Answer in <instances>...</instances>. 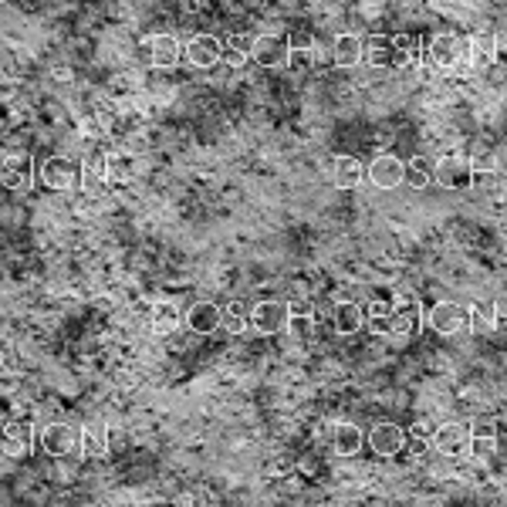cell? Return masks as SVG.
Listing matches in <instances>:
<instances>
[{"label": "cell", "instance_id": "6da1fadb", "mask_svg": "<svg viewBox=\"0 0 507 507\" xmlns=\"http://www.w3.org/2000/svg\"><path fill=\"white\" fill-rule=\"evenodd\" d=\"M393 304V319H389V335L399 338V342H413L423 328V304L416 298L413 291H396V298H389Z\"/></svg>", "mask_w": 507, "mask_h": 507}, {"label": "cell", "instance_id": "7a4b0ae2", "mask_svg": "<svg viewBox=\"0 0 507 507\" xmlns=\"http://www.w3.org/2000/svg\"><path fill=\"white\" fill-rule=\"evenodd\" d=\"M423 325L433 328L436 335L450 338V335H460L470 328V315L464 304L457 301H436L430 311H423Z\"/></svg>", "mask_w": 507, "mask_h": 507}, {"label": "cell", "instance_id": "3957f363", "mask_svg": "<svg viewBox=\"0 0 507 507\" xmlns=\"http://www.w3.org/2000/svg\"><path fill=\"white\" fill-rule=\"evenodd\" d=\"M433 183L443 189H470L473 187V169H470V159L467 156H440L433 163Z\"/></svg>", "mask_w": 507, "mask_h": 507}, {"label": "cell", "instance_id": "277c9868", "mask_svg": "<svg viewBox=\"0 0 507 507\" xmlns=\"http://www.w3.org/2000/svg\"><path fill=\"white\" fill-rule=\"evenodd\" d=\"M464 58V44L457 35H433L426 44H423V65L426 68H436V72H450L460 65Z\"/></svg>", "mask_w": 507, "mask_h": 507}, {"label": "cell", "instance_id": "5b68a950", "mask_svg": "<svg viewBox=\"0 0 507 507\" xmlns=\"http://www.w3.org/2000/svg\"><path fill=\"white\" fill-rule=\"evenodd\" d=\"M41 183L55 189V193H68V189H75L81 183V169L65 156H48L41 163Z\"/></svg>", "mask_w": 507, "mask_h": 507}, {"label": "cell", "instance_id": "8992f818", "mask_svg": "<svg viewBox=\"0 0 507 507\" xmlns=\"http://www.w3.org/2000/svg\"><path fill=\"white\" fill-rule=\"evenodd\" d=\"M288 319H291V311H288V304L278 298L257 301V304L250 308V328H254L257 335H278V332L288 328Z\"/></svg>", "mask_w": 507, "mask_h": 507}, {"label": "cell", "instance_id": "52a82bcc", "mask_svg": "<svg viewBox=\"0 0 507 507\" xmlns=\"http://www.w3.org/2000/svg\"><path fill=\"white\" fill-rule=\"evenodd\" d=\"M433 450L440 453V457H467L470 453V423H443V426H436L433 433Z\"/></svg>", "mask_w": 507, "mask_h": 507}, {"label": "cell", "instance_id": "ba28073f", "mask_svg": "<svg viewBox=\"0 0 507 507\" xmlns=\"http://www.w3.org/2000/svg\"><path fill=\"white\" fill-rule=\"evenodd\" d=\"M403 176H406V163H403L399 156H393V152H382V156H376V159L369 163V169H365V180H369L376 189L403 187Z\"/></svg>", "mask_w": 507, "mask_h": 507}, {"label": "cell", "instance_id": "9c48e42d", "mask_svg": "<svg viewBox=\"0 0 507 507\" xmlns=\"http://www.w3.org/2000/svg\"><path fill=\"white\" fill-rule=\"evenodd\" d=\"M288 51H291V41L281 35H261L254 38L250 58L261 65V68H288Z\"/></svg>", "mask_w": 507, "mask_h": 507}, {"label": "cell", "instance_id": "30bf717a", "mask_svg": "<svg viewBox=\"0 0 507 507\" xmlns=\"http://www.w3.org/2000/svg\"><path fill=\"white\" fill-rule=\"evenodd\" d=\"M35 183V163H31V156H4V173H0V187L11 189V193H24V189H31Z\"/></svg>", "mask_w": 507, "mask_h": 507}, {"label": "cell", "instance_id": "8fae6325", "mask_svg": "<svg viewBox=\"0 0 507 507\" xmlns=\"http://www.w3.org/2000/svg\"><path fill=\"white\" fill-rule=\"evenodd\" d=\"M183 58L193 68H213L224 58V41L213 38V35H193L183 48Z\"/></svg>", "mask_w": 507, "mask_h": 507}, {"label": "cell", "instance_id": "7c38bea8", "mask_svg": "<svg viewBox=\"0 0 507 507\" xmlns=\"http://www.w3.org/2000/svg\"><path fill=\"white\" fill-rule=\"evenodd\" d=\"M369 447L376 457H399V453L406 450V430L399 426V423H376L373 433H369Z\"/></svg>", "mask_w": 507, "mask_h": 507}, {"label": "cell", "instance_id": "4fadbf2b", "mask_svg": "<svg viewBox=\"0 0 507 507\" xmlns=\"http://www.w3.org/2000/svg\"><path fill=\"white\" fill-rule=\"evenodd\" d=\"M183 325L196 335H213L220 328V308L213 301H196L189 304V311H183Z\"/></svg>", "mask_w": 507, "mask_h": 507}, {"label": "cell", "instance_id": "5bb4252c", "mask_svg": "<svg viewBox=\"0 0 507 507\" xmlns=\"http://www.w3.org/2000/svg\"><path fill=\"white\" fill-rule=\"evenodd\" d=\"M497 453V419H477L470 423V457L488 460Z\"/></svg>", "mask_w": 507, "mask_h": 507}, {"label": "cell", "instance_id": "9a60e30c", "mask_svg": "<svg viewBox=\"0 0 507 507\" xmlns=\"http://www.w3.org/2000/svg\"><path fill=\"white\" fill-rule=\"evenodd\" d=\"M146 51H150V61L156 68H173L183 58V44L176 35H152V38H146Z\"/></svg>", "mask_w": 507, "mask_h": 507}, {"label": "cell", "instance_id": "2e32d148", "mask_svg": "<svg viewBox=\"0 0 507 507\" xmlns=\"http://www.w3.org/2000/svg\"><path fill=\"white\" fill-rule=\"evenodd\" d=\"M7 430V443H4V457H27L35 447V430H31V419H14V423H4Z\"/></svg>", "mask_w": 507, "mask_h": 507}, {"label": "cell", "instance_id": "e0dca14e", "mask_svg": "<svg viewBox=\"0 0 507 507\" xmlns=\"http://www.w3.org/2000/svg\"><path fill=\"white\" fill-rule=\"evenodd\" d=\"M41 447H44L48 457H68L75 450V430L68 423H51L41 433Z\"/></svg>", "mask_w": 507, "mask_h": 507}, {"label": "cell", "instance_id": "ac0fdd59", "mask_svg": "<svg viewBox=\"0 0 507 507\" xmlns=\"http://www.w3.org/2000/svg\"><path fill=\"white\" fill-rule=\"evenodd\" d=\"M365 325V308L356 304V301H338L335 311H332V328H335V335H356L358 328Z\"/></svg>", "mask_w": 507, "mask_h": 507}, {"label": "cell", "instance_id": "d6986e66", "mask_svg": "<svg viewBox=\"0 0 507 507\" xmlns=\"http://www.w3.org/2000/svg\"><path fill=\"white\" fill-rule=\"evenodd\" d=\"M365 180V166L356 156H335L332 159V183L338 189H356Z\"/></svg>", "mask_w": 507, "mask_h": 507}, {"label": "cell", "instance_id": "ffe728a7", "mask_svg": "<svg viewBox=\"0 0 507 507\" xmlns=\"http://www.w3.org/2000/svg\"><path fill=\"white\" fill-rule=\"evenodd\" d=\"M362 447H365V436H362L356 423H335L332 426V450L338 457H356Z\"/></svg>", "mask_w": 507, "mask_h": 507}, {"label": "cell", "instance_id": "44dd1931", "mask_svg": "<svg viewBox=\"0 0 507 507\" xmlns=\"http://www.w3.org/2000/svg\"><path fill=\"white\" fill-rule=\"evenodd\" d=\"M467 61L473 68H494V61H497V38L488 35V31L473 35L467 41Z\"/></svg>", "mask_w": 507, "mask_h": 507}, {"label": "cell", "instance_id": "7402d4cb", "mask_svg": "<svg viewBox=\"0 0 507 507\" xmlns=\"http://www.w3.org/2000/svg\"><path fill=\"white\" fill-rule=\"evenodd\" d=\"M362 51H365V41L358 35H338L335 44H332V61L338 68H356L362 61Z\"/></svg>", "mask_w": 507, "mask_h": 507}, {"label": "cell", "instance_id": "603a6c76", "mask_svg": "<svg viewBox=\"0 0 507 507\" xmlns=\"http://www.w3.org/2000/svg\"><path fill=\"white\" fill-rule=\"evenodd\" d=\"M81 453L85 457H92V460H105L109 457V430H105V423H88L85 430H81Z\"/></svg>", "mask_w": 507, "mask_h": 507}, {"label": "cell", "instance_id": "cb8c5ba5", "mask_svg": "<svg viewBox=\"0 0 507 507\" xmlns=\"http://www.w3.org/2000/svg\"><path fill=\"white\" fill-rule=\"evenodd\" d=\"M220 328H224L227 335H241L250 328V308H244L241 301H230L220 308Z\"/></svg>", "mask_w": 507, "mask_h": 507}, {"label": "cell", "instance_id": "d4e9b609", "mask_svg": "<svg viewBox=\"0 0 507 507\" xmlns=\"http://www.w3.org/2000/svg\"><path fill=\"white\" fill-rule=\"evenodd\" d=\"M183 325V311H180V304H173V301H156V308H152V328L156 332H176Z\"/></svg>", "mask_w": 507, "mask_h": 507}, {"label": "cell", "instance_id": "484cf974", "mask_svg": "<svg viewBox=\"0 0 507 507\" xmlns=\"http://www.w3.org/2000/svg\"><path fill=\"white\" fill-rule=\"evenodd\" d=\"M105 159L102 156H92L85 166H81V189L85 193H102L105 189Z\"/></svg>", "mask_w": 507, "mask_h": 507}, {"label": "cell", "instance_id": "4316f807", "mask_svg": "<svg viewBox=\"0 0 507 507\" xmlns=\"http://www.w3.org/2000/svg\"><path fill=\"white\" fill-rule=\"evenodd\" d=\"M467 315H470V328H473V332H490V328L497 325V308H494L490 301L488 304H484V301L470 304Z\"/></svg>", "mask_w": 507, "mask_h": 507}, {"label": "cell", "instance_id": "83f0119b", "mask_svg": "<svg viewBox=\"0 0 507 507\" xmlns=\"http://www.w3.org/2000/svg\"><path fill=\"white\" fill-rule=\"evenodd\" d=\"M403 183L410 189H426L433 183V169L426 166V159H410L406 163V176H403Z\"/></svg>", "mask_w": 507, "mask_h": 507}, {"label": "cell", "instance_id": "f1b7e54d", "mask_svg": "<svg viewBox=\"0 0 507 507\" xmlns=\"http://www.w3.org/2000/svg\"><path fill=\"white\" fill-rule=\"evenodd\" d=\"M315 65V48L308 41H291V51H288V68L295 72H308Z\"/></svg>", "mask_w": 507, "mask_h": 507}, {"label": "cell", "instance_id": "f546056e", "mask_svg": "<svg viewBox=\"0 0 507 507\" xmlns=\"http://www.w3.org/2000/svg\"><path fill=\"white\" fill-rule=\"evenodd\" d=\"M369 65H393V38H373L369 48L362 51Z\"/></svg>", "mask_w": 507, "mask_h": 507}, {"label": "cell", "instance_id": "4dcf8cb0", "mask_svg": "<svg viewBox=\"0 0 507 507\" xmlns=\"http://www.w3.org/2000/svg\"><path fill=\"white\" fill-rule=\"evenodd\" d=\"M365 319H369V325H373L376 332H386V328H389V319H393V304L386 298H376L365 308Z\"/></svg>", "mask_w": 507, "mask_h": 507}, {"label": "cell", "instance_id": "1f68e13d", "mask_svg": "<svg viewBox=\"0 0 507 507\" xmlns=\"http://www.w3.org/2000/svg\"><path fill=\"white\" fill-rule=\"evenodd\" d=\"M433 433H436V426H433L430 419H416L413 426L406 430V440H426V443H433Z\"/></svg>", "mask_w": 507, "mask_h": 507}, {"label": "cell", "instance_id": "d6a6232c", "mask_svg": "<svg viewBox=\"0 0 507 507\" xmlns=\"http://www.w3.org/2000/svg\"><path fill=\"white\" fill-rule=\"evenodd\" d=\"M288 332L295 338H308L311 335V315H291L288 319Z\"/></svg>", "mask_w": 507, "mask_h": 507}, {"label": "cell", "instance_id": "836d02e7", "mask_svg": "<svg viewBox=\"0 0 507 507\" xmlns=\"http://www.w3.org/2000/svg\"><path fill=\"white\" fill-rule=\"evenodd\" d=\"M291 470H295V464H291L288 457H278V460L267 464V477H288Z\"/></svg>", "mask_w": 507, "mask_h": 507}, {"label": "cell", "instance_id": "e575fe53", "mask_svg": "<svg viewBox=\"0 0 507 507\" xmlns=\"http://www.w3.org/2000/svg\"><path fill=\"white\" fill-rule=\"evenodd\" d=\"M227 44H230V51L234 55H250V48H254V41L250 38H244V35H234V38H227Z\"/></svg>", "mask_w": 507, "mask_h": 507}, {"label": "cell", "instance_id": "d590c367", "mask_svg": "<svg viewBox=\"0 0 507 507\" xmlns=\"http://www.w3.org/2000/svg\"><path fill=\"white\" fill-rule=\"evenodd\" d=\"M406 450L413 453V457H423V453L433 450V447L426 443V440H406Z\"/></svg>", "mask_w": 507, "mask_h": 507}, {"label": "cell", "instance_id": "8d00e7d4", "mask_svg": "<svg viewBox=\"0 0 507 507\" xmlns=\"http://www.w3.org/2000/svg\"><path fill=\"white\" fill-rule=\"evenodd\" d=\"M4 443H7V430H4V423H0V457H4Z\"/></svg>", "mask_w": 507, "mask_h": 507}, {"label": "cell", "instance_id": "74e56055", "mask_svg": "<svg viewBox=\"0 0 507 507\" xmlns=\"http://www.w3.org/2000/svg\"><path fill=\"white\" fill-rule=\"evenodd\" d=\"M0 173H4V156H0Z\"/></svg>", "mask_w": 507, "mask_h": 507}]
</instances>
